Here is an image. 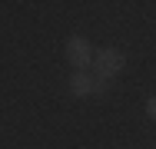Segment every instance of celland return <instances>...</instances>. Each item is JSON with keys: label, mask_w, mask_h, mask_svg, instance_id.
<instances>
[{"label": "cell", "mask_w": 156, "mask_h": 149, "mask_svg": "<svg viewBox=\"0 0 156 149\" xmlns=\"http://www.w3.org/2000/svg\"><path fill=\"white\" fill-rule=\"evenodd\" d=\"M126 57L120 50H103L100 57H96V73H100V80H106V76H116L120 70H123Z\"/></svg>", "instance_id": "1"}, {"label": "cell", "mask_w": 156, "mask_h": 149, "mask_svg": "<svg viewBox=\"0 0 156 149\" xmlns=\"http://www.w3.org/2000/svg\"><path fill=\"white\" fill-rule=\"evenodd\" d=\"M90 57H93V53H90V43H87L83 36H70V40H66V60H70L76 70H83V66L90 63Z\"/></svg>", "instance_id": "2"}, {"label": "cell", "mask_w": 156, "mask_h": 149, "mask_svg": "<svg viewBox=\"0 0 156 149\" xmlns=\"http://www.w3.org/2000/svg\"><path fill=\"white\" fill-rule=\"evenodd\" d=\"M93 89H96V83L87 73H73V80H70V93H73V96H90Z\"/></svg>", "instance_id": "3"}, {"label": "cell", "mask_w": 156, "mask_h": 149, "mask_svg": "<svg viewBox=\"0 0 156 149\" xmlns=\"http://www.w3.org/2000/svg\"><path fill=\"white\" fill-rule=\"evenodd\" d=\"M146 113L156 119V96H150V99H146Z\"/></svg>", "instance_id": "4"}]
</instances>
